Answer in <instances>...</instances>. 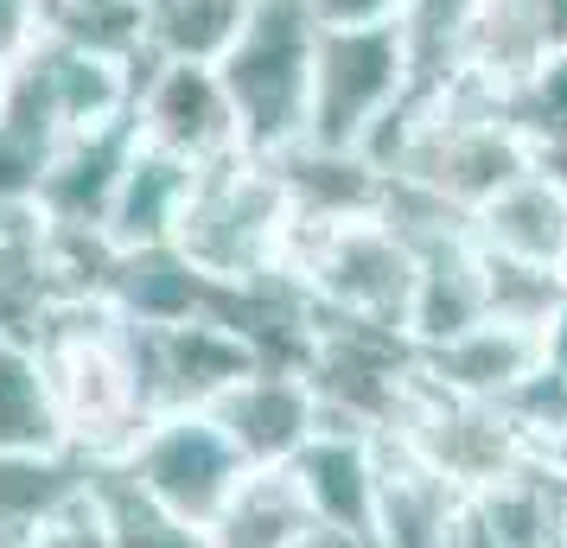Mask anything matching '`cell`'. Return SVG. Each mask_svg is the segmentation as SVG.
<instances>
[{
  "instance_id": "cell-35",
  "label": "cell",
  "mask_w": 567,
  "mask_h": 548,
  "mask_svg": "<svg viewBox=\"0 0 567 548\" xmlns=\"http://www.w3.org/2000/svg\"><path fill=\"white\" fill-rule=\"evenodd\" d=\"M561 281H567V256H561Z\"/></svg>"
},
{
  "instance_id": "cell-30",
  "label": "cell",
  "mask_w": 567,
  "mask_h": 548,
  "mask_svg": "<svg viewBox=\"0 0 567 548\" xmlns=\"http://www.w3.org/2000/svg\"><path fill=\"white\" fill-rule=\"evenodd\" d=\"M293 548H377V542H370V536H358V529H332V523H312V529H307V536H300Z\"/></svg>"
},
{
  "instance_id": "cell-6",
  "label": "cell",
  "mask_w": 567,
  "mask_h": 548,
  "mask_svg": "<svg viewBox=\"0 0 567 548\" xmlns=\"http://www.w3.org/2000/svg\"><path fill=\"white\" fill-rule=\"evenodd\" d=\"M134 370H141L147 409L173 415V409H217L256 370H268V358L224 313H205L173 325H134Z\"/></svg>"
},
{
  "instance_id": "cell-4",
  "label": "cell",
  "mask_w": 567,
  "mask_h": 548,
  "mask_svg": "<svg viewBox=\"0 0 567 548\" xmlns=\"http://www.w3.org/2000/svg\"><path fill=\"white\" fill-rule=\"evenodd\" d=\"M109 472H122V485L141 492L147 504H159L166 517L210 529L249 466H243V453L230 446V434L217 427L210 409H173V415L147 421L141 441Z\"/></svg>"
},
{
  "instance_id": "cell-14",
  "label": "cell",
  "mask_w": 567,
  "mask_h": 548,
  "mask_svg": "<svg viewBox=\"0 0 567 548\" xmlns=\"http://www.w3.org/2000/svg\"><path fill=\"white\" fill-rule=\"evenodd\" d=\"M421 358V376L434 390L460 395V402H504V395L542 364V339L536 332H516V325H472L465 339L434 344V351H414Z\"/></svg>"
},
{
  "instance_id": "cell-15",
  "label": "cell",
  "mask_w": 567,
  "mask_h": 548,
  "mask_svg": "<svg viewBox=\"0 0 567 548\" xmlns=\"http://www.w3.org/2000/svg\"><path fill=\"white\" fill-rule=\"evenodd\" d=\"M192 179H198V166L192 159H173L159 154V147H134L128 173H122V192H115V205H109V249H154V242H173L185 217V198H192Z\"/></svg>"
},
{
  "instance_id": "cell-7",
  "label": "cell",
  "mask_w": 567,
  "mask_h": 548,
  "mask_svg": "<svg viewBox=\"0 0 567 548\" xmlns=\"http://www.w3.org/2000/svg\"><path fill=\"white\" fill-rule=\"evenodd\" d=\"M134 134L147 147H159V154L192 159V166L243 147L230 90L217 77V64H205V58H147L141 64V83H134Z\"/></svg>"
},
{
  "instance_id": "cell-25",
  "label": "cell",
  "mask_w": 567,
  "mask_h": 548,
  "mask_svg": "<svg viewBox=\"0 0 567 548\" xmlns=\"http://www.w3.org/2000/svg\"><path fill=\"white\" fill-rule=\"evenodd\" d=\"M511 122H516V134L529 141L536 159L567 147V45H555V52L511 90Z\"/></svg>"
},
{
  "instance_id": "cell-1",
  "label": "cell",
  "mask_w": 567,
  "mask_h": 548,
  "mask_svg": "<svg viewBox=\"0 0 567 548\" xmlns=\"http://www.w3.org/2000/svg\"><path fill=\"white\" fill-rule=\"evenodd\" d=\"M287 224H293V205L281 185V159L236 147L198 166L173 249L224 288H256L268 275H281Z\"/></svg>"
},
{
  "instance_id": "cell-12",
  "label": "cell",
  "mask_w": 567,
  "mask_h": 548,
  "mask_svg": "<svg viewBox=\"0 0 567 548\" xmlns=\"http://www.w3.org/2000/svg\"><path fill=\"white\" fill-rule=\"evenodd\" d=\"M472 242L485 256H504V261L561 268V256H567V185L536 159L523 179H511L497 198H485V205L472 210Z\"/></svg>"
},
{
  "instance_id": "cell-27",
  "label": "cell",
  "mask_w": 567,
  "mask_h": 548,
  "mask_svg": "<svg viewBox=\"0 0 567 548\" xmlns=\"http://www.w3.org/2000/svg\"><path fill=\"white\" fill-rule=\"evenodd\" d=\"M45 39V0H0V64H20Z\"/></svg>"
},
{
  "instance_id": "cell-11",
  "label": "cell",
  "mask_w": 567,
  "mask_h": 548,
  "mask_svg": "<svg viewBox=\"0 0 567 548\" xmlns=\"http://www.w3.org/2000/svg\"><path fill=\"white\" fill-rule=\"evenodd\" d=\"M485 249L472 242V230L440 236L427 249H414V288H409V313H402V332H409L414 351H434V344L465 339L472 325H485Z\"/></svg>"
},
{
  "instance_id": "cell-18",
  "label": "cell",
  "mask_w": 567,
  "mask_h": 548,
  "mask_svg": "<svg viewBox=\"0 0 567 548\" xmlns=\"http://www.w3.org/2000/svg\"><path fill=\"white\" fill-rule=\"evenodd\" d=\"M90 492V466L78 453H0V548H32V536Z\"/></svg>"
},
{
  "instance_id": "cell-8",
  "label": "cell",
  "mask_w": 567,
  "mask_h": 548,
  "mask_svg": "<svg viewBox=\"0 0 567 548\" xmlns=\"http://www.w3.org/2000/svg\"><path fill=\"white\" fill-rule=\"evenodd\" d=\"M472 536V497L434 472L402 434H377V548H465Z\"/></svg>"
},
{
  "instance_id": "cell-21",
  "label": "cell",
  "mask_w": 567,
  "mask_h": 548,
  "mask_svg": "<svg viewBox=\"0 0 567 548\" xmlns=\"http://www.w3.org/2000/svg\"><path fill=\"white\" fill-rule=\"evenodd\" d=\"M58 441V415H52V390L32 344L0 339V453H52Z\"/></svg>"
},
{
  "instance_id": "cell-28",
  "label": "cell",
  "mask_w": 567,
  "mask_h": 548,
  "mask_svg": "<svg viewBox=\"0 0 567 548\" xmlns=\"http://www.w3.org/2000/svg\"><path fill=\"white\" fill-rule=\"evenodd\" d=\"M326 27H370V20H395L402 0H312Z\"/></svg>"
},
{
  "instance_id": "cell-19",
  "label": "cell",
  "mask_w": 567,
  "mask_h": 548,
  "mask_svg": "<svg viewBox=\"0 0 567 548\" xmlns=\"http://www.w3.org/2000/svg\"><path fill=\"white\" fill-rule=\"evenodd\" d=\"M472 529L485 548H561L567 510L561 492H555V472L529 459L523 472L497 478L491 492L472 497Z\"/></svg>"
},
{
  "instance_id": "cell-33",
  "label": "cell",
  "mask_w": 567,
  "mask_h": 548,
  "mask_svg": "<svg viewBox=\"0 0 567 548\" xmlns=\"http://www.w3.org/2000/svg\"><path fill=\"white\" fill-rule=\"evenodd\" d=\"M7 96H13V64H0V108H7Z\"/></svg>"
},
{
  "instance_id": "cell-23",
  "label": "cell",
  "mask_w": 567,
  "mask_h": 548,
  "mask_svg": "<svg viewBox=\"0 0 567 548\" xmlns=\"http://www.w3.org/2000/svg\"><path fill=\"white\" fill-rule=\"evenodd\" d=\"M567 300V281L561 268H536V261H504V256H485V307L497 325H516V332H536L561 313Z\"/></svg>"
},
{
  "instance_id": "cell-2",
  "label": "cell",
  "mask_w": 567,
  "mask_h": 548,
  "mask_svg": "<svg viewBox=\"0 0 567 548\" xmlns=\"http://www.w3.org/2000/svg\"><path fill=\"white\" fill-rule=\"evenodd\" d=\"M319 7L312 0H249L230 52L217 58V77L236 103L243 147L287 154L307 141L312 52H319Z\"/></svg>"
},
{
  "instance_id": "cell-17",
  "label": "cell",
  "mask_w": 567,
  "mask_h": 548,
  "mask_svg": "<svg viewBox=\"0 0 567 548\" xmlns=\"http://www.w3.org/2000/svg\"><path fill=\"white\" fill-rule=\"evenodd\" d=\"M312 529V504L287 466H249L230 504L205 529L210 548H293Z\"/></svg>"
},
{
  "instance_id": "cell-32",
  "label": "cell",
  "mask_w": 567,
  "mask_h": 548,
  "mask_svg": "<svg viewBox=\"0 0 567 548\" xmlns=\"http://www.w3.org/2000/svg\"><path fill=\"white\" fill-rule=\"evenodd\" d=\"M542 166H548V173H555V179L567 185V147H561V154H548V159H542Z\"/></svg>"
},
{
  "instance_id": "cell-10",
  "label": "cell",
  "mask_w": 567,
  "mask_h": 548,
  "mask_svg": "<svg viewBox=\"0 0 567 548\" xmlns=\"http://www.w3.org/2000/svg\"><path fill=\"white\" fill-rule=\"evenodd\" d=\"M134 147H141L134 122H115V128L58 141V154H52V166H45L39 192H32V205L45 210L52 230L103 236L109 205H115V192H122V173H128Z\"/></svg>"
},
{
  "instance_id": "cell-31",
  "label": "cell",
  "mask_w": 567,
  "mask_h": 548,
  "mask_svg": "<svg viewBox=\"0 0 567 548\" xmlns=\"http://www.w3.org/2000/svg\"><path fill=\"white\" fill-rule=\"evenodd\" d=\"M542 466L555 472V478H567V434H561L555 446H548V453H542Z\"/></svg>"
},
{
  "instance_id": "cell-13",
  "label": "cell",
  "mask_w": 567,
  "mask_h": 548,
  "mask_svg": "<svg viewBox=\"0 0 567 548\" xmlns=\"http://www.w3.org/2000/svg\"><path fill=\"white\" fill-rule=\"evenodd\" d=\"M287 472L300 478V492H307V504H312V523L370 536V517H377V434L319 427V434L293 453Z\"/></svg>"
},
{
  "instance_id": "cell-29",
  "label": "cell",
  "mask_w": 567,
  "mask_h": 548,
  "mask_svg": "<svg viewBox=\"0 0 567 548\" xmlns=\"http://www.w3.org/2000/svg\"><path fill=\"white\" fill-rule=\"evenodd\" d=\"M542 364L561 370V376H567V300H561V313L542 325Z\"/></svg>"
},
{
  "instance_id": "cell-24",
  "label": "cell",
  "mask_w": 567,
  "mask_h": 548,
  "mask_svg": "<svg viewBox=\"0 0 567 548\" xmlns=\"http://www.w3.org/2000/svg\"><path fill=\"white\" fill-rule=\"evenodd\" d=\"M96 497H103V517H109V548H210L205 529L166 517L159 504H147L141 492H128L122 472L96 466Z\"/></svg>"
},
{
  "instance_id": "cell-20",
  "label": "cell",
  "mask_w": 567,
  "mask_h": 548,
  "mask_svg": "<svg viewBox=\"0 0 567 548\" xmlns=\"http://www.w3.org/2000/svg\"><path fill=\"white\" fill-rule=\"evenodd\" d=\"M472 20H478V0H402L395 32H402V52H409L414 90H440V83L465 77Z\"/></svg>"
},
{
  "instance_id": "cell-26",
  "label": "cell",
  "mask_w": 567,
  "mask_h": 548,
  "mask_svg": "<svg viewBox=\"0 0 567 548\" xmlns=\"http://www.w3.org/2000/svg\"><path fill=\"white\" fill-rule=\"evenodd\" d=\"M497 409H504V421L523 434V446L542 459V453L567 434V376L561 370H548V364H536L511 395H504V402H497Z\"/></svg>"
},
{
  "instance_id": "cell-22",
  "label": "cell",
  "mask_w": 567,
  "mask_h": 548,
  "mask_svg": "<svg viewBox=\"0 0 567 548\" xmlns=\"http://www.w3.org/2000/svg\"><path fill=\"white\" fill-rule=\"evenodd\" d=\"M243 13H249V0H147L154 58H205V64H217L230 52Z\"/></svg>"
},
{
  "instance_id": "cell-3",
  "label": "cell",
  "mask_w": 567,
  "mask_h": 548,
  "mask_svg": "<svg viewBox=\"0 0 567 548\" xmlns=\"http://www.w3.org/2000/svg\"><path fill=\"white\" fill-rule=\"evenodd\" d=\"M414 96L409 52L395 20L370 27H319L312 52V96H307V141L332 154H363L377 128Z\"/></svg>"
},
{
  "instance_id": "cell-34",
  "label": "cell",
  "mask_w": 567,
  "mask_h": 548,
  "mask_svg": "<svg viewBox=\"0 0 567 548\" xmlns=\"http://www.w3.org/2000/svg\"><path fill=\"white\" fill-rule=\"evenodd\" d=\"M465 548H485V542H478V529H472V536H465Z\"/></svg>"
},
{
  "instance_id": "cell-16",
  "label": "cell",
  "mask_w": 567,
  "mask_h": 548,
  "mask_svg": "<svg viewBox=\"0 0 567 548\" xmlns=\"http://www.w3.org/2000/svg\"><path fill=\"white\" fill-rule=\"evenodd\" d=\"M555 45H561L555 0H478L472 52H465V77H478V83H491V90L511 96L516 83L529 77Z\"/></svg>"
},
{
  "instance_id": "cell-5",
  "label": "cell",
  "mask_w": 567,
  "mask_h": 548,
  "mask_svg": "<svg viewBox=\"0 0 567 548\" xmlns=\"http://www.w3.org/2000/svg\"><path fill=\"white\" fill-rule=\"evenodd\" d=\"M383 434H402V441H409L434 472H446L465 497L491 492L497 478H511V472H523L536 459V453L523 446V434L504 421L497 402H460V395L434 390L421 370H414L409 395H402V415L389 421Z\"/></svg>"
},
{
  "instance_id": "cell-9",
  "label": "cell",
  "mask_w": 567,
  "mask_h": 548,
  "mask_svg": "<svg viewBox=\"0 0 567 548\" xmlns=\"http://www.w3.org/2000/svg\"><path fill=\"white\" fill-rule=\"evenodd\" d=\"M210 415L243 453V466H293V453L319 434V395H312L307 370L268 364L243 390L224 395Z\"/></svg>"
}]
</instances>
